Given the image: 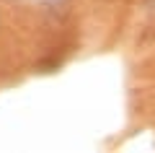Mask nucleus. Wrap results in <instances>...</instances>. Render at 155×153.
<instances>
[{"label":"nucleus","instance_id":"f257e3e1","mask_svg":"<svg viewBox=\"0 0 155 153\" xmlns=\"http://www.w3.org/2000/svg\"><path fill=\"white\" fill-rule=\"evenodd\" d=\"M39 3H57V0H39Z\"/></svg>","mask_w":155,"mask_h":153},{"label":"nucleus","instance_id":"f03ea898","mask_svg":"<svg viewBox=\"0 0 155 153\" xmlns=\"http://www.w3.org/2000/svg\"><path fill=\"white\" fill-rule=\"evenodd\" d=\"M153 8H155V0H153Z\"/></svg>","mask_w":155,"mask_h":153}]
</instances>
